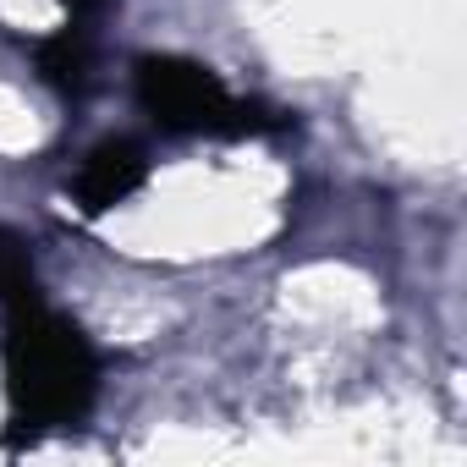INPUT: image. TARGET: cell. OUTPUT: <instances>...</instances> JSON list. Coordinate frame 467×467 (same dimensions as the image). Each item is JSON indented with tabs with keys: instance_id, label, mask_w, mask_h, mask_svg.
Masks as SVG:
<instances>
[{
	"instance_id": "6da1fadb",
	"label": "cell",
	"mask_w": 467,
	"mask_h": 467,
	"mask_svg": "<svg viewBox=\"0 0 467 467\" xmlns=\"http://www.w3.org/2000/svg\"><path fill=\"white\" fill-rule=\"evenodd\" d=\"M0 379H6V445L78 429L99 401V358L88 336L39 292L0 308Z\"/></svg>"
},
{
	"instance_id": "7a4b0ae2",
	"label": "cell",
	"mask_w": 467,
	"mask_h": 467,
	"mask_svg": "<svg viewBox=\"0 0 467 467\" xmlns=\"http://www.w3.org/2000/svg\"><path fill=\"white\" fill-rule=\"evenodd\" d=\"M132 94L143 116L171 138H254L275 127L259 105L231 94L220 72L187 56H143L132 72Z\"/></svg>"
},
{
	"instance_id": "3957f363",
	"label": "cell",
	"mask_w": 467,
	"mask_h": 467,
	"mask_svg": "<svg viewBox=\"0 0 467 467\" xmlns=\"http://www.w3.org/2000/svg\"><path fill=\"white\" fill-rule=\"evenodd\" d=\"M143 182H149V154L132 138H105V143H94L83 154V165L72 176V198H78L83 214H110Z\"/></svg>"
},
{
	"instance_id": "277c9868",
	"label": "cell",
	"mask_w": 467,
	"mask_h": 467,
	"mask_svg": "<svg viewBox=\"0 0 467 467\" xmlns=\"http://www.w3.org/2000/svg\"><path fill=\"white\" fill-rule=\"evenodd\" d=\"M34 61H39V78H45L61 99H83V94H88L94 50H88V34H83V28H61V34L39 39Z\"/></svg>"
},
{
	"instance_id": "5b68a950",
	"label": "cell",
	"mask_w": 467,
	"mask_h": 467,
	"mask_svg": "<svg viewBox=\"0 0 467 467\" xmlns=\"http://www.w3.org/2000/svg\"><path fill=\"white\" fill-rule=\"evenodd\" d=\"M28 292H39L34 286V259L23 248V237H12V231L0 225V308H12Z\"/></svg>"
},
{
	"instance_id": "8992f818",
	"label": "cell",
	"mask_w": 467,
	"mask_h": 467,
	"mask_svg": "<svg viewBox=\"0 0 467 467\" xmlns=\"http://www.w3.org/2000/svg\"><path fill=\"white\" fill-rule=\"evenodd\" d=\"M61 6H67L72 17H83V12H99V6H105V0H61Z\"/></svg>"
}]
</instances>
